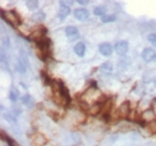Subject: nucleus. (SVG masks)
Masks as SVG:
<instances>
[{
    "label": "nucleus",
    "instance_id": "obj_22",
    "mask_svg": "<svg viewBox=\"0 0 156 146\" xmlns=\"http://www.w3.org/2000/svg\"><path fill=\"white\" fill-rule=\"evenodd\" d=\"M116 20V17L115 16H104V17H101V21L103 22H112V21H115Z\"/></svg>",
    "mask_w": 156,
    "mask_h": 146
},
{
    "label": "nucleus",
    "instance_id": "obj_26",
    "mask_svg": "<svg viewBox=\"0 0 156 146\" xmlns=\"http://www.w3.org/2000/svg\"><path fill=\"white\" fill-rule=\"evenodd\" d=\"M78 4H88L89 1H87V0H78Z\"/></svg>",
    "mask_w": 156,
    "mask_h": 146
},
{
    "label": "nucleus",
    "instance_id": "obj_12",
    "mask_svg": "<svg viewBox=\"0 0 156 146\" xmlns=\"http://www.w3.org/2000/svg\"><path fill=\"white\" fill-rule=\"evenodd\" d=\"M65 32H66V35H67V37L69 39H72V40H74V39H76L78 36H79V32H78V29H77L76 27L74 26H69L67 27L66 29H65Z\"/></svg>",
    "mask_w": 156,
    "mask_h": 146
},
{
    "label": "nucleus",
    "instance_id": "obj_14",
    "mask_svg": "<svg viewBox=\"0 0 156 146\" xmlns=\"http://www.w3.org/2000/svg\"><path fill=\"white\" fill-rule=\"evenodd\" d=\"M19 97H20L19 90H18L16 87H13V88L10 89V91H9V98H10V100L13 102V103H16L18 99H19Z\"/></svg>",
    "mask_w": 156,
    "mask_h": 146
},
{
    "label": "nucleus",
    "instance_id": "obj_17",
    "mask_svg": "<svg viewBox=\"0 0 156 146\" xmlns=\"http://www.w3.org/2000/svg\"><path fill=\"white\" fill-rule=\"evenodd\" d=\"M45 18H46L45 13H42V11H38V13H36L34 15L33 20H34V21H37V22H41V21L45 20Z\"/></svg>",
    "mask_w": 156,
    "mask_h": 146
},
{
    "label": "nucleus",
    "instance_id": "obj_4",
    "mask_svg": "<svg viewBox=\"0 0 156 146\" xmlns=\"http://www.w3.org/2000/svg\"><path fill=\"white\" fill-rule=\"evenodd\" d=\"M50 45H51V40L49 38H44L42 40H40V41L37 43V47H38L39 52L42 54L41 58H46V56L49 54Z\"/></svg>",
    "mask_w": 156,
    "mask_h": 146
},
{
    "label": "nucleus",
    "instance_id": "obj_19",
    "mask_svg": "<svg viewBox=\"0 0 156 146\" xmlns=\"http://www.w3.org/2000/svg\"><path fill=\"white\" fill-rule=\"evenodd\" d=\"M101 69L105 73H110L113 70V64L110 61H105L104 64L101 66Z\"/></svg>",
    "mask_w": 156,
    "mask_h": 146
},
{
    "label": "nucleus",
    "instance_id": "obj_8",
    "mask_svg": "<svg viewBox=\"0 0 156 146\" xmlns=\"http://www.w3.org/2000/svg\"><path fill=\"white\" fill-rule=\"evenodd\" d=\"M155 52H154V49L152 48H145L142 52V58H143L144 61H146V63H149V61H152L154 58H155Z\"/></svg>",
    "mask_w": 156,
    "mask_h": 146
},
{
    "label": "nucleus",
    "instance_id": "obj_23",
    "mask_svg": "<svg viewBox=\"0 0 156 146\" xmlns=\"http://www.w3.org/2000/svg\"><path fill=\"white\" fill-rule=\"evenodd\" d=\"M41 77H42V79H44V82H45V85L51 84V79L49 78V76H48L45 72H41Z\"/></svg>",
    "mask_w": 156,
    "mask_h": 146
},
{
    "label": "nucleus",
    "instance_id": "obj_13",
    "mask_svg": "<svg viewBox=\"0 0 156 146\" xmlns=\"http://www.w3.org/2000/svg\"><path fill=\"white\" fill-rule=\"evenodd\" d=\"M85 50H86V46H85L84 43L76 44V45H75V47H74V52H75V54L79 57H84Z\"/></svg>",
    "mask_w": 156,
    "mask_h": 146
},
{
    "label": "nucleus",
    "instance_id": "obj_18",
    "mask_svg": "<svg viewBox=\"0 0 156 146\" xmlns=\"http://www.w3.org/2000/svg\"><path fill=\"white\" fill-rule=\"evenodd\" d=\"M106 13V7L104 6H99V7H96L94 9V15L95 16H101V17H104Z\"/></svg>",
    "mask_w": 156,
    "mask_h": 146
},
{
    "label": "nucleus",
    "instance_id": "obj_6",
    "mask_svg": "<svg viewBox=\"0 0 156 146\" xmlns=\"http://www.w3.org/2000/svg\"><path fill=\"white\" fill-rule=\"evenodd\" d=\"M115 52H117L118 55H125L128 52V43L125 40H119L115 44Z\"/></svg>",
    "mask_w": 156,
    "mask_h": 146
},
{
    "label": "nucleus",
    "instance_id": "obj_2",
    "mask_svg": "<svg viewBox=\"0 0 156 146\" xmlns=\"http://www.w3.org/2000/svg\"><path fill=\"white\" fill-rule=\"evenodd\" d=\"M1 13H2V19L6 20L8 24H10L13 27H18L21 24L20 17L18 16V13L15 10L7 11V13L4 10H1Z\"/></svg>",
    "mask_w": 156,
    "mask_h": 146
},
{
    "label": "nucleus",
    "instance_id": "obj_24",
    "mask_svg": "<svg viewBox=\"0 0 156 146\" xmlns=\"http://www.w3.org/2000/svg\"><path fill=\"white\" fill-rule=\"evenodd\" d=\"M148 40H149L151 43L155 44V43H156V35H155V34L149 35V36H148Z\"/></svg>",
    "mask_w": 156,
    "mask_h": 146
},
{
    "label": "nucleus",
    "instance_id": "obj_21",
    "mask_svg": "<svg viewBox=\"0 0 156 146\" xmlns=\"http://www.w3.org/2000/svg\"><path fill=\"white\" fill-rule=\"evenodd\" d=\"M4 117L8 120L9 123H11V124H15V123H16V117H15V115L10 114V113H8V114H4Z\"/></svg>",
    "mask_w": 156,
    "mask_h": 146
},
{
    "label": "nucleus",
    "instance_id": "obj_15",
    "mask_svg": "<svg viewBox=\"0 0 156 146\" xmlns=\"http://www.w3.org/2000/svg\"><path fill=\"white\" fill-rule=\"evenodd\" d=\"M26 4H27V8L29 9L30 11H34V10L38 9L39 1L38 0H28V1H26Z\"/></svg>",
    "mask_w": 156,
    "mask_h": 146
},
{
    "label": "nucleus",
    "instance_id": "obj_16",
    "mask_svg": "<svg viewBox=\"0 0 156 146\" xmlns=\"http://www.w3.org/2000/svg\"><path fill=\"white\" fill-rule=\"evenodd\" d=\"M101 104H95V105H93L92 107L88 109V113L90 114V115H93V116H95V115H97V114H99L101 111Z\"/></svg>",
    "mask_w": 156,
    "mask_h": 146
},
{
    "label": "nucleus",
    "instance_id": "obj_25",
    "mask_svg": "<svg viewBox=\"0 0 156 146\" xmlns=\"http://www.w3.org/2000/svg\"><path fill=\"white\" fill-rule=\"evenodd\" d=\"M6 139L8 141V146H19V145H18V144H17V143H16V142H13V139H10V138H9V137H7V138H6Z\"/></svg>",
    "mask_w": 156,
    "mask_h": 146
},
{
    "label": "nucleus",
    "instance_id": "obj_1",
    "mask_svg": "<svg viewBox=\"0 0 156 146\" xmlns=\"http://www.w3.org/2000/svg\"><path fill=\"white\" fill-rule=\"evenodd\" d=\"M52 89H54V99L58 105L67 106L70 102V96L67 87L64 85L61 82L54 80L52 82Z\"/></svg>",
    "mask_w": 156,
    "mask_h": 146
},
{
    "label": "nucleus",
    "instance_id": "obj_10",
    "mask_svg": "<svg viewBox=\"0 0 156 146\" xmlns=\"http://www.w3.org/2000/svg\"><path fill=\"white\" fill-rule=\"evenodd\" d=\"M99 52H101L103 56L108 57L113 54V46L108 43H104L99 46Z\"/></svg>",
    "mask_w": 156,
    "mask_h": 146
},
{
    "label": "nucleus",
    "instance_id": "obj_7",
    "mask_svg": "<svg viewBox=\"0 0 156 146\" xmlns=\"http://www.w3.org/2000/svg\"><path fill=\"white\" fill-rule=\"evenodd\" d=\"M70 13V8L69 6H67L66 4H64V1H60V7H59V13H58V16L59 18L64 20L69 16Z\"/></svg>",
    "mask_w": 156,
    "mask_h": 146
},
{
    "label": "nucleus",
    "instance_id": "obj_5",
    "mask_svg": "<svg viewBox=\"0 0 156 146\" xmlns=\"http://www.w3.org/2000/svg\"><path fill=\"white\" fill-rule=\"evenodd\" d=\"M46 32H47L46 28H45V27H42V26H40V27H38V28H37L36 30H34V31H33V34L30 35V38L33 39V40H35L36 43H38V41L42 40L44 38H46V37H45Z\"/></svg>",
    "mask_w": 156,
    "mask_h": 146
},
{
    "label": "nucleus",
    "instance_id": "obj_20",
    "mask_svg": "<svg viewBox=\"0 0 156 146\" xmlns=\"http://www.w3.org/2000/svg\"><path fill=\"white\" fill-rule=\"evenodd\" d=\"M21 102H22V104H25V105H27L28 107H31V105H33V99H31V97H30V95H24L22 97H21Z\"/></svg>",
    "mask_w": 156,
    "mask_h": 146
},
{
    "label": "nucleus",
    "instance_id": "obj_27",
    "mask_svg": "<svg viewBox=\"0 0 156 146\" xmlns=\"http://www.w3.org/2000/svg\"><path fill=\"white\" fill-rule=\"evenodd\" d=\"M155 85H156V79H155Z\"/></svg>",
    "mask_w": 156,
    "mask_h": 146
},
{
    "label": "nucleus",
    "instance_id": "obj_9",
    "mask_svg": "<svg viewBox=\"0 0 156 146\" xmlns=\"http://www.w3.org/2000/svg\"><path fill=\"white\" fill-rule=\"evenodd\" d=\"M89 16V13L87 9L85 8H79V9H76L74 11V17L76 18L77 20H86Z\"/></svg>",
    "mask_w": 156,
    "mask_h": 146
},
{
    "label": "nucleus",
    "instance_id": "obj_11",
    "mask_svg": "<svg viewBox=\"0 0 156 146\" xmlns=\"http://www.w3.org/2000/svg\"><path fill=\"white\" fill-rule=\"evenodd\" d=\"M118 113H119L121 117L126 118V117L129 115V113H131V106H129V103H128V102L123 103L122 105H121L119 109H118Z\"/></svg>",
    "mask_w": 156,
    "mask_h": 146
},
{
    "label": "nucleus",
    "instance_id": "obj_3",
    "mask_svg": "<svg viewBox=\"0 0 156 146\" xmlns=\"http://www.w3.org/2000/svg\"><path fill=\"white\" fill-rule=\"evenodd\" d=\"M28 67V59H27V56H26L24 52H20V55L18 57V60L16 63V66L15 68L17 70L18 73L24 74L26 72V69Z\"/></svg>",
    "mask_w": 156,
    "mask_h": 146
}]
</instances>
